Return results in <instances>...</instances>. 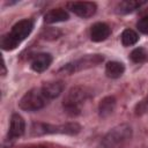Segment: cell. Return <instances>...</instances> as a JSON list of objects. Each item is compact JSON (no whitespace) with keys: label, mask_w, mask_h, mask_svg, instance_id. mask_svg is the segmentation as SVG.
I'll use <instances>...</instances> for the list:
<instances>
[{"label":"cell","mask_w":148,"mask_h":148,"mask_svg":"<svg viewBox=\"0 0 148 148\" xmlns=\"http://www.w3.org/2000/svg\"><path fill=\"white\" fill-rule=\"evenodd\" d=\"M34 29V21L30 18H24L16 22L9 32L2 35L0 38V46L5 51H13L15 50L32 31Z\"/></svg>","instance_id":"obj_1"},{"label":"cell","mask_w":148,"mask_h":148,"mask_svg":"<svg viewBox=\"0 0 148 148\" xmlns=\"http://www.w3.org/2000/svg\"><path fill=\"white\" fill-rule=\"evenodd\" d=\"M91 96H92V92L88 87H84V86L72 87L67 91L62 101V108L65 113L72 117L80 114L84 103L88 99H90Z\"/></svg>","instance_id":"obj_2"},{"label":"cell","mask_w":148,"mask_h":148,"mask_svg":"<svg viewBox=\"0 0 148 148\" xmlns=\"http://www.w3.org/2000/svg\"><path fill=\"white\" fill-rule=\"evenodd\" d=\"M133 130L128 124H120L110 130L99 141L98 148H119L131 140Z\"/></svg>","instance_id":"obj_3"},{"label":"cell","mask_w":148,"mask_h":148,"mask_svg":"<svg viewBox=\"0 0 148 148\" xmlns=\"http://www.w3.org/2000/svg\"><path fill=\"white\" fill-rule=\"evenodd\" d=\"M81 126L77 123H66L61 125H51L45 123H34L31 126L32 135H45V134H67L75 135L80 133Z\"/></svg>","instance_id":"obj_4"},{"label":"cell","mask_w":148,"mask_h":148,"mask_svg":"<svg viewBox=\"0 0 148 148\" xmlns=\"http://www.w3.org/2000/svg\"><path fill=\"white\" fill-rule=\"evenodd\" d=\"M49 103L42 88H32L28 90L18 102V106L23 111L34 112L43 109Z\"/></svg>","instance_id":"obj_5"},{"label":"cell","mask_w":148,"mask_h":148,"mask_svg":"<svg viewBox=\"0 0 148 148\" xmlns=\"http://www.w3.org/2000/svg\"><path fill=\"white\" fill-rule=\"evenodd\" d=\"M104 57L103 54L99 53H95V54H86L76 60H73L66 65H64L59 72L66 73V74H73L83 69H88L91 67H95L97 65H99L101 62H103Z\"/></svg>","instance_id":"obj_6"},{"label":"cell","mask_w":148,"mask_h":148,"mask_svg":"<svg viewBox=\"0 0 148 148\" xmlns=\"http://www.w3.org/2000/svg\"><path fill=\"white\" fill-rule=\"evenodd\" d=\"M68 9L74 13L76 16L82 18H88L95 15L97 10V5L95 2H88V1H75V2H68L67 3Z\"/></svg>","instance_id":"obj_7"},{"label":"cell","mask_w":148,"mask_h":148,"mask_svg":"<svg viewBox=\"0 0 148 148\" xmlns=\"http://www.w3.org/2000/svg\"><path fill=\"white\" fill-rule=\"evenodd\" d=\"M25 132V121L23 117L18 113H13L9 121V128L7 133L6 141H14L18 138H21Z\"/></svg>","instance_id":"obj_8"},{"label":"cell","mask_w":148,"mask_h":148,"mask_svg":"<svg viewBox=\"0 0 148 148\" xmlns=\"http://www.w3.org/2000/svg\"><path fill=\"white\" fill-rule=\"evenodd\" d=\"M52 60H53V58L50 53L40 52V53L35 54L31 58L30 67L36 73H43L44 71H46L50 67V65L52 64Z\"/></svg>","instance_id":"obj_9"},{"label":"cell","mask_w":148,"mask_h":148,"mask_svg":"<svg viewBox=\"0 0 148 148\" xmlns=\"http://www.w3.org/2000/svg\"><path fill=\"white\" fill-rule=\"evenodd\" d=\"M110 34H111V28L104 22H96L90 28V39L96 43L108 39Z\"/></svg>","instance_id":"obj_10"},{"label":"cell","mask_w":148,"mask_h":148,"mask_svg":"<svg viewBox=\"0 0 148 148\" xmlns=\"http://www.w3.org/2000/svg\"><path fill=\"white\" fill-rule=\"evenodd\" d=\"M40 88H42L44 95L46 96V98L49 101H51L53 98H57L64 91L65 83L62 81H51V82L44 83Z\"/></svg>","instance_id":"obj_11"},{"label":"cell","mask_w":148,"mask_h":148,"mask_svg":"<svg viewBox=\"0 0 148 148\" xmlns=\"http://www.w3.org/2000/svg\"><path fill=\"white\" fill-rule=\"evenodd\" d=\"M68 18H69L68 12L62 9V8L51 9L44 15V22L47 23V24H53V23H58V22H65Z\"/></svg>","instance_id":"obj_12"},{"label":"cell","mask_w":148,"mask_h":148,"mask_svg":"<svg viewBox=\"0 0 148 148\" xmlns=\"http://www.w3.org/2000/svg\"><path fill=\"white\" fill-rule=\"evenodd\" d=\"M117 99L114 96H106L103 99H101L98 104V114L101 118H106L109 117L116 109Z\"/></svg>","instance_id":"obj_13"},{"label":"cell","mask_w":148,"mask_h":148,"mask_svg":"<svg viewBox=\"0 0 148 148\" xmlns=\"http://www.w3.org/2000/svg\"><path fill=\"white\" fill-rule=\"evenodd\" d=\"M145 1H136V0H124L117 3L116 6V13L120 14V15H125V14H130L133 13L134 10L139 9L142 5H145Z\"/></svg>","instance_id":"obj_14"},{"label":"cell","mask_w":148,"mask_h":148,"mask_svg":"<svg viewBox=\"0 0 148 148\" xmlns=\"http://www.w3.org/2000/svg\"><path fill=\"white\" fill-rule=\"evenodd\" d=\"M125 72V66L120 61H109L105 65V74L108 77L118 79Z\"/></svg>","instance_id":"obj_15"},{"label":"cell","mask_w":148,"mask_h":148,"mask_svg":"<svg viewBox=\"0 0 148 148\" xmlns=\"http://www.w3.org/2000/svg\"><path fill=\"white\" fill-rule=\"evenodd\" d=\"M120 39H121V44L127 47V46H132V45H134V44L138 43V40H139V35H138L136 31H134L133 29H125V30L121 32Z\"/></svg>","instance_id":"obj_16"},{"label":"cell","mask_w":148,"mask_h":148,"mask_svg":"<svg viewBox=\"0 0 148 148\" xmlns=\"http://www.w3.org/2000/svg\"><path fill=\"white\" fill-rule=\"evenodd\" d=\"M130 59L135 64H142L148 59V52L143 47H136L131 52Z\"/></svg>","instance_id":"obj_17"},{"label":"cell","mask_w":148,"mask_h":148,"mask_svg":"<svg viewBox=\"0 0 148 148\" xmlns=\"http://www.w3.org/2000/svg\"><path fill=\"white\" fill-rule=\"evenodd\" d=\"M134 111H135L136 116H142L148 112V94L135 105Z\"/></svg>","instance_id":"obj_18"},{"label":"cell","mask_w":148,"mask_h":148,"mask_svg":"<svg viewBox=\"0 0 148 148\" xmlns=\"http://www.w3.org/2000/svg\"><path fill=\"white\" fill-rule=\"evenodd\" d=\"M136 28H138V30H139L141 34L148 35V15L141 17V18L138 21Z\"/></svg>","instance_id":"obj_19"},{"label":"cell","mask_w":148,"mask_h":148,"mask_svg":"<svg viewBox=\"0 0 148 148\" xmlns=\"http://www.w3.org/2000/svg\"><path fill=\"white\" fill-rule=\"evenodd\" d=\"M30 148H43V147H40V146H35V147H30Z\"/></svg>","instance_id":"obj_20"}]
</instances>
